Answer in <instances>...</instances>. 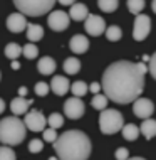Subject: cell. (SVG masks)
I'll return each instance as SVG.
<instances>
[{"label": "cell", "instance_id": "7", "mask_svg": "<svg viewBox=\"0 0 156 160\" xmlns=\"http://www.w3.org/2000/svg\"><path fill=\"white\" fill-rule=\"evenodd\" d=\"M69 22H71V17L69 14H66L64 10H54L50 12L49 17H47V24L54 32H62L69 27Z\"/></svg>", "mask_w": 156, "mask_h": 160}, {"label": "cell", "instance_id": "26", "mask_svg": "<svg viewBox=\"0 0 156 160\" xmlns=\"http://www.w3.org/2000/svg\"><path fill=\"white\" fill-rule=\"evenodd\" d=\"M91 105H92V108L94 110H104V108L107 106V96L106 94H99V93H96L94 94V98H92V101H91Z\"/></svg>", "mask_w": 156, "mask_h": 160}, {"label": "cell", "instance_id": "11", "mask_svg": "<svg viewBox=\"0 0 156 160\" xmlns=\"http://www.w3.org/2000/svg\"><path fill=\"white\" fill-rule=\"evenodd\" d=\"M84 29L86 32L89 34V36H101V34H104V31H106V22H104V19L101 15H87L84 20Z\"/></svg>", "mask_w": 156, "mask_h": 160}, {"label": "cell", "instance_id": "10", "mask_svg": "<svg viewBox=\"0 0 156 160\" xmlns=\"http://www.w3.org/2000/svg\"><path fill=\"white\" fill-rule=\"evenodd\" d=\"M133 113L138 116V118H149L151 115L154 113V105L153 101L148 98H139L138 96L133 101Z\"/></svg>", "mask_w": 156, "mask_h": 160}, {"label": "cell", "instance_id": "29", "mask_svg": "<svg viewBox=\"0 0 156 160\" xmlns=\"http://www.w3.org/2000/svg\"><path fill=\"white\" fill-rule=\"evenodd\" d=\"M47 125L57 130V128H60L64 125V116L60 115V113H52L49 118H47Z\"/></svg>", "mask_w": 156, "mask_h": 160}, {"label": "cell", "instance_id": "8", "mask_svg": "<svg viewBox=\"0 0 156 160\" xmlns=\"http://www.w3.org/2000/svg\"><path fill=\"white\" fill-rule=\"evenodd\" d=\"M84 111H86L84 101H82L81 98H77V96L69 98L67 101L64 103V113H66V116H67V118H71V120L81 118V116L84 115Z\"/></svg>", "mask_w": 156, "mask_h": 160}, {"label": "cell", "instance_id": "15", "mask_svg": "<svg viewBox=\"0 0 156 160\" xmlns=\"http://www.w3.org/2000/svg\"><path fill=\"white\" fill-rule=\"evenodd\" d=\"M89 15V10H87V5L86 3H81V2H74L71 5V10H69V17L76 22H82L86 20V17Z\"/></svg>", "mask_w": 156, "mask_h": 160}, {"label": "cell", "instance_id": "1", "mask_svg": "<svg viewBox=\"0 0 156 160\" xmlns=\"http://www.w3.org/2000/svg\"><path fill=\"white\" fill-rule=\"evenodd\" d=\"M101 88L107 99L121 105L133 103L141 96L144 89V74L139 72L136 62L131 61H116L107 66L102 74Z\"/></svg>", "mask_w": 156, "mask_h": 160}, {"label": "cell", "instance_id": "13", "mask_svg": "<svg viewBox=\"0 0 156 160\" xmlns=\"http://www.w3.org/2000/svg\"><path fill=\"white\" fill-rule=\"evenodd\" d=\"M69 88H71V84H69V79L66 76H54L50 81V89L54 91L57 96H64Z\"/></svg>", "mask_w": 156, "mask_h": 160}, {"label": "cell", "instance_id": "36", "mask_svg": "<svg viewBox=\"0 0 156 160\" xmlns=\"http://www.w3.org/2000/svg\"><path fill=\"white\" fill-rule=\"evenodd\" d=\"M89 91H92V94L99 93V91H101V84H99V83H91V86H89Z\"/></svg>", "mask_w": 156, "mask_h": 160}, {"label": "cell", "instance_id": "14", "mask_svg": "<svg viewBox=\"0 0 156 160\" xmlns=\"http://www.w3.org/2000/svg\"><path fill=\"white\" fill-rule=\"evenodd\" d=\"M69 47H71V51L74 54H84L86 51L89 49V41L86 36H81V34H77L71 39V42H69Z\"/></svg>", "mask_w": 156, "mask_h": 160}, {"label": "cell", "instance_id": "21", "mask_svg": "<svg viewBox=\"0 0 156 160\" xmlns=\"http://www.w3.org/2000/svg\"><path fill=\"white\" fill-rule=\"evenodd\" d=\"M69 89H71V93L74 94V96L82 98V96H86V94H87L89 86H87V83H84V81H74Z\"/></svg>", "mask_w": 156, "mask_h": 160}, {"label": "cell", "instance_id": "3", "mask_svg": "<svg viewBox=\"0 0 156 160\" xmlns=\"http://www.w3.org/2000/svg\"><path fill=\"white\" fill-rule=\"evenodd\" d=\"M27 127L17 115L5 116L0 122V142L5 145H19L24 142Z\"/></svg>", "mask_w": 156, "mask_h": 160}, {"label": "cell", "instance_id": "22", "mask_svg": "<svg viewBox=\"0 0 156 160\" xmlns=\"http://www.w3.org/2000/svg\"><path fill=\"white\" fill-rule=\"evenodd\" d=\"M64 71L67 72V74H77L81 69V62L77 58H67L66 61H64Z\"/></svg>", "mask_w": 156, "mask_h": 160}, {"label": "cell", "instance_id": "41", "mask_svg": "<svg viewBox=\"0 0 156 160\" xmlns=\"http://www.w3.org/2000/svg\"><path fill=\"white\" fill-rule=\"evenodd\" d=\"M149 58H151V56H143L141 61H143V62H149Z\"/></svg>", "mask_w": 156, "mask_h": 160}, {"label": "cell", "instance_id": "32", "mask_svg": "<svg viewBox=\"0 0 156 160\" xmlns=\"http://www.w3.org/2000/svg\"><path fill=\"white\" fill-rule=\"evenodd\" d=\"M42 133H44V140L45 142H49V143H54L55 142V138H57V132H55V128H52V127H47L42 130Z\"/></svg>", "mask_w": 156, "mask_h": 160}, {"label": "cell", "instance_id": "17", "mask_svg": "<svg viewBox=\"0 0 156 160\" xmlns=\"http://www.w3.org/2000/svg\"><path fill=\"white\" fill-rule=\"evenodd\" d=\"M37 71L40 72V74H44V76L54 74L55 61L52 58H49V56H44V58H40V59H39V62H37Z\"/></svg>", "mask_w": 156, "mask_h": 160}, {"label": "cell", "instance_id": "25", "mask_svg": "<svg viewBox=\"0 0 156 160\" xmlns=\"http://www.w3.org/2000/svg\"><path fill=\"white\" fill-rule=\"evenodd\" d=\"M104 32H106L107 41H112V42L119 41V39L123 37V31H121V27H118V25H109Z\"/></svg>", "mask_w": 156, "mask_h": 160}, {"label": "cell", "instance_id": "35", "mask_svg": "<svg viewBox=\"0 0 156 160\" xmlns=\"http://www.w3.org/2000/svg\"><path fill=\"white\" fill-rule=\"evenodd\" d=\"M116 158H118V160H126V158H129L128 148H124V147H119V148L116 150Z\"/></svg>", "mask_w": 156, "mask_h": 160}, {"label": "cell", "instance_id": "20", "mask_svg": "<svg viewBox=\"0 0 156 160\" xmlns=\"http://www.w3.org/2000/svg\"><path fill=\"white\" fill-rule=\"evenodd\" d=\"M121 132H123V137L126 138L128 142H134L138 137H139V128H138L136 125H133V123H129V125H123Z\"/></svg>", "mask_w": 156, "mask_h": 160}, {"label": "cell", "instance_id": "4", "mask_svg": "<svg viewBox=\"0 0 156 160\" xmlns=\"http://www.w3.org/2000/svg\"><path fill=\"white\" fill-rule=\"evenodd\" d=\"M57 0H14L19 12L29 17H40L49 14Z\"/></svg>", "mask_w": 156, "mask_h": 160}, {"label": "cell", "instance_id": "43", "mask_svg": "<svg viewBox=\"0 0 156 160\" xmlns=\"http://www.w3.org/2000/svg\"><path fill=\"white\" fill-rule=\"evenodd\" d=\"M0 79H2V72H0Z\"/></svg>", "mask_w": 156, "mask_h": 160}, {"label": "cell", "instance_id": "28", "mask_svg": "<svg viewBox=\"0 0 156 160\" xmlns=\"http://www.w3.org/2000/svg\"><path fill=\"white\" fill-rule=\"evenodd\" d=\"M144 0H128V10L131 14H141V10L144 8Z\"/></svg>", "mask_w": 156, "mask_h": 160}, {"label": "cell", "instance_id": "24", "mask_svg": "<svg viewBox=\"0 0 156 160\" xmlns=\"http://www.w3.org/2000/svg\"><path fill=\"white\" fill-rule=\"evenodd\" d=\"M97 5H99V8H101L102 12L111 14V12H114L116 8H118L119 0H97Z\"/></svg>", "mask_w": 156, "mask_h": 160}, {"label": "cell", "instance_id": "19", "mask_svg": "<svg viewBox=\"0 0 156 160\" xmlns=\"http://www.w3.org/2000/svg\"><path fill=\"white\" fill-rule=\"evenodd\" d=\"M27 39L30 42H37L44 37V29L39 24H27Z\"/></svg>", "mask_w": 156, "mask_h": 160}, {"label": "cell", "instance_id": "27", "mask_svg": "<svg viewBox=\"0 0 156 160\" xmlns=\"http://www.w3.org/2000/svg\"><path fill=\"white\" fill-rule=\"evenodd\" d=\"M22 54L27 59H35L39 56V49H37V46L34 44V42H29V44H25L22 47Z\"/></svg>", "mask_w": 156, "mask_h": 160}, {"label": "cell", "instance_id": "33", "mask_svg": "<svg viewBox=\"0 0 156 160\" xmlns=\"http://www.w3.org/2000/svg\"><path fill=\"white\" fill-rule=\"evenodd\" d=\"M29 150L32 153H39V152L44 150V143H42L39 138H34V140H30V143H29Z\"/></svg>", "mask_w": 156, "mask_h": 160}, {"label": "cell", "instance_id": "5", "mask_svg": "<svg viewBox=\"0 0 156 160\" xmlns=\"http://www.w3.org/2000/svg\"><path fill=\"white\" fill-rule=\"evenodd\" d=\"M124 125V118L121 115V111L118 110H109V108H104L101 110V115H99V128L104 135H114L118 133Z\"/></svg>", "mask_w": 156, "mask_h": 160}, {"label": "cell", "instance_id": "9", "mask_svg": "<svg viewBox=\"0 0 156 160\" xmlns=\"http://www.w3.org/2000/svg\"><path fill=\"white\" fill-rule=\"evenodd\" d=\"M24 123H25V127H27V130H30V132H42V130L47 127V118L40 113V111L32 110V111H29V113H25Z\"/></svg>", "mask_w": 156, "mask_h": 160}, {"label": "cell", "instance_id": "23", "mask_svg": "<svg viewBox=\"0 0 156 160\" xmlns=\"http://www.w3.org/2000/svg\"><path fill=\"white\" fill-rule=\"evenodd\" d=\"M5 56L8 59H17L19 56H22V47L15 42H10V44L5 46Z\"/></svg>", "mask_w": 156, "mask_h": 160}, {"label": "cell", "instance_id": "42", "mask_svg": "<svg viewBox=\"0 0 156 160\" xmlns=\"http://www.w3.org/2000/svg\"><path fill=\"white\" fill-rule=\"evenodd\" d=\"M151 8H153V12L156 14V0H153V2H151Z\"/></svg>", "mask_w": 156, "mask_h": 160}, {"label": "cell", "instance_id": "40", "mask_svg": "<svg viewBox=\"0 0 156 160\" xmlns=\"http://www.w3.org/2000/svg\"><path fill=\"white\" fill-rule=\"evenodd\" d=\"M3 111H5V101H3L2 98H0V115H2Z\"/></svg>", "mask_w": 156, "mask_h": 160}, {"label": "cell", "instance_id": "38", "mask_svg": "<svg viewBox=\"0 0 156 160\" xmlns=\"http://www.w3.org/2000/svg\"><path fill=\"white\" fill-rule=\"evenodd\" d=\"M10 68H12V69H19V68H20V62L17 61V59H12V64H10Z\"/></svg>", "mask_w": 156, "mask_h": 160}, {"label": "cell", "instance_id": "31", "mask_svg": "<svg viewBox=\"0 0 156 160\" xmlns=\"http://www.w3.org/2000/svg\"><path fill=\"white\" fill-rule=\"evenodd\" d=\"M34 89H35V94H37V96H47V94H49V91H50V84L44 83V81H39Z\"/></svg>", "mask_w": 156, "mask_h": 160}, {"label": "cell", "instance_id": "2", "mask_svg": "<svg viewBox=\"0 0 156 160\" xmlns=\"http://www.w3.org/2000/svg\"><path fill=\"white\" fill-rule=\"evenodd\" d=\"M54 150L62 160H86L91 157V140L84 132L67 130L55 138Z\"/></svg>", "mask_w": 156, "mask_h": 160}, {"label": "cell", "instance_id": "6", "mask_svg": "<svg viewBox=\"0 0 156 160\" xmlns=\"http://www.w3.org/2000/svg\"><path fill=\"white\" fill-rule=\"evenodd\" d=\"M151 32V19L144 14H136L133 25V37L134 41H144Z\"/></svg>", "mask_w": 156, "mask_h": 160}, {"label": "cell", "instance_id": "39", "mask_svg": "<svg viewBox=\"0 0 156 160\" xmlns=\"http://www.w3.org/2000/svg\"><path fill=\"white\" fill-rule=\"evenodd\" d=\"M25 94H27V88H25V86L19 88V96H25Z\"/></svg>", "mask_w": 156, "mask_h": 160}, {"label": "cell", "instance_id": "37", "mask_svg": "<svg viewBox=\"0 0 156 160\" xmlns=\"http://www.w3.org/2000/svg\"><path fill=\"white\" fill-rule=\"evenodd\" d=\"M60 5H72V3L76 2V0H57Z\"/></svg>", "mask_w": 156, "mask_h": 160}, {"label": "cell", "instance_id": "34", "mask_svg": "<svg viewBox=\"0 0 156 160\" xmlns=\"http://www.w3.org/2000/svg\"><path fill=\"white\" fill-rule=\"evenodd\" d=\"M148 71H149V74L156 79V52L149 58V66H148Z\"/></svg>", "mask_w": 156, "mask_h": 160}, {"label": "cell", "instance_id": "12", "mask_svg": "<svg viewBox=\"0 0 156 160\" xmlns=\"http://www.w3.org/2000/svg\"><path fill=\"white\" fill-rule=\"evenodd\" d=\"M25 27H27V19L22 12H15V14H10L7 17V29L10 32L19 34L25 31Z\"/></svg>", "mask_w": 156, "mask_h": 160}, {"label": "cell", "instance_id": "30", "mask_svg": "<svg viewBox=\"0 0 156 160\" xmlns=\"http://www.w3.org/2000/svg\"><path fill=\"white\" fill-rule=\"evenodd\" d=\"M15 152L10 148V145H0V160H15Z\"/></svg>", "mask_w": 156, "mask_h": 160}, {"label": "cell", "instance_id": "18", "mask_svg": "<svg viewBox=\"0 0 156 160\" xmlns=\"http://www.w3.org/2000/svg\"><path fill=\"white\" fill-rule=\"evenodd\" d=\"M139 132L146 137V140H151L153 137H156V120H153V118H144V122L141 123Z\"/></svg>", "mask_w": 156, "mask_h": 160}, {"label": "cell", "instance_id": "16", "mask_svg": "<svg viewBox=\"0 0 156 160\" xmlns=\"http://www.w3.org/2000/svg\"><path fill=\"white\" fill-rule=\"evenodd\" d=\"M32 105V99H25L24 96H17L12 99V103H10V110H12V113L14 115H25L27 113V108Z\"/></svg>", "mask_w": 156, "mask_h": 160}]
</instances>
